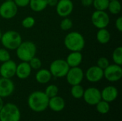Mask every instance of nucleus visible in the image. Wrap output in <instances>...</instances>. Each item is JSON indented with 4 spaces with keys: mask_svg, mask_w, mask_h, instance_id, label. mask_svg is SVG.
<instances>
[{
    "mask_svg": "<svg viewBox=\"0 0 122 121\" xmlns=\"http://www.w3.org/2000/svg\"><path fill=\"white\" fill-rule=\"evenodd\" d=\"M49 98L44 92L36 91L31 93L27 100V103L31 110L40 113L44 111L49 105Z\"/></svg>",
    "mask_w": 122,
    "mask_h": 121,
    "instance_id": "nucleus-1",
    "label": "nucleus"
},
{
    "mask_svg": "<svg viewBox=\"0 0 122 121\" xmlns=\"http://www.w3.org/2000/svg\"><path fill=\"white\" fill-rule=\"evenodd\" d=\"M64 46L70 51H81L85 46V39L81 34L77 31L69 33L64 38Z\"/></svg>",
    "mask_w": 122,
    "mask_h": 121,
    "instance_id": "nucleus-2",
    "label": "nucleus"
},
{
    "mask_svg": "<svg viewBox=\"0 0 122 121\" xmlns=\"http://www.w3.org/2000/svg\"><path fill=\"white\" fill-rule=\"evenodd\" d=\"M36 46L34 42L26 41H22L17 47L16 49V54L21 61L29 62L33 57L36 56Z\"/></svg>",
    "mask_w": 122,
    "mask_h": 121,
    "instance_id": "nucleus-3",
    "label": "nucleus"
},
{
    "mask_svg": "<svg viewBox=\"0 0 122 121\" xmlns=\"http://www.w3.org/2000/svg\"><path fill=\"white\" fill-rule=\"evenodd\" d=\"M4 48L7 50H16L22 42V38L20 34L16 31L10 30L2 34L0 40Z\"/></svg>",
    "mask_w": 122,
    "mask_h": 121,
    "instance_id": "nucleus-4",
    "label": "nucleus"
},
{
    "mask_svg": "<svg viewBox=\"0 0 122 121\" xmlns=\"http://www.w3.org/2000/svg\"><path fill=\"white\" fill-rule=\"evenodd\" d=\"M21 112L18 106L8 103L0 111V121H20Z\"/></svg>",
    "mask_w": 122,
    "mask_h": 121,
    "instance_id": "nucleus-5",
    "label": "nucleus"
},
{
    "mask_svg": "<svg viewBox=\"0 0 122 121\" xmlns=\"http://www.w3.org/2000/svg\"><path fill=\"white\" fill-rule=\"evenodd\" d=\"M69 66L67 64L66 60L59 58L53 61L49 66V71L52 76L55 78H63L65 77Z\"/></svg>",
    "mask_w": 122,
    "mask_h": 121,
    "instance_id": "nucleus-6",
    "label": "nucleus"
},
{
    "mask_svg": "<svg viewBox=\"0 0 122 121\" xmlns=\"http://www.w3.org/2000/svg\"><path fill=\"white\" fill-rule=\"evenodd\" d=\"M92 24L98 29L107 28L110 22V17L106 11L95 10L91 17Z\"/></svg>",
    "mask_w": 122,
    "mask_h": 121,
    "instance_id": "nucleus-7",
    "label": "nucleus"
},
{
    "mask_svg": "<svg viewBox=\"0 0 122 121\" xmlns=\"http://www.w3.org/2000/svg\"><path fill=\"white\" fill-rule=\"evenodd\" d=\"M104 77L109 82L119 81L122 77V66L117 64H109L104 69Z\"/></svg>",
    "mask_w": 122,
    "mask_h": 121,
    "instance_id": "nucleus-8",
    "label": "nucleus"
},
{
    "mask_svg": "<svg viewBox=\"0 0 122 121\" xmlns=\"http://www.w3.org/2000/svg\"><path fill=\"white\" fill-rule=\"evenodd\" d=\"M65 77L69 85H78L83 81L84 78V73L79 66L71 67L69 68Z\"/></svg>",
    "mask_w": 122,
    "mask_h": 121,
    "instance_id": "nucleus-9",
    "label": "nucleus"
},
{
    "mask_svg": "<svg viewBox=\"0 0 122 121\" xmlns=\"http://www.w3.org/2000/svg\"><path fill=\"white\" fill-rule=\"evenodd\" d=\"M18 12V7L13 1H5L0 5V16L4 19H13Z\"/></svg>",
    "mask_w": 122,
    "mask_h": 121,
    "instance_id": "nucleus-10",
    "label": "nucleus"
},
{
    "mask_svg": "<svg viewBox=\"0 0 122 121\" xmlns=\"http://www.w3.org/2000/svg\"><path fill=\"white\" fill-rule=\"evenodd\" d=\"M83 98L87 104L90 106H95L102 100L101 91L95 87L88 88L84 90Z\"/></svg>",
    "mask_w": 122,
    "mask_h": 121,
    "instance_id": "nucleus-11",
    "label": "nucleus"
},
{
    "mask_svg": "<svg viewBox=\"0 0 122 121\" xmlns=\"http://www.w3.org/2000/svg\"><path fill=\"white\" fill-rule=\"evenodd\" d=\"M74 4L71 0H59L56 6L57 14L63 18L69 16L73 11Z\"/></svg>",
    "mask_w": 122,
    "mask_h": 121,
    "instance_id": "nucleus-12",
    "label": "nucleus"
},
{
    "mask_svg": "<svg viewBox=\"0 0 122 121\" xmlns=\"http://www.w3.org/2000/svg\"><path fill=\"white\" fill-rule=\"evenodd\" d=\"M16 63L12 60H9L1 63L0 66V76L6 78H11L16 74Z\"/></svg>",
    "mask_w": 122,
    "mask_h": 121,
    "instance_id": "nucleus-13",
    "label": "nucleus"
},
{
    "mask_svg": "<svg viewBox=\"0 0 122 121\" xmlns=\"http://www.w3.org/2000/svg\"><path fill=\"white\" fill-rule=\"evenodd\" d=\"M84 76L88 81L91 83H97L104 78V70L97 66H93L86 70Z\"/></svg>",
    "mask_w": 122,
    "mask_h": 121,
    "instance_id": "nucleus-14",
    "label": "nucleus"
},
{
    "mask_svg": "<svg viewBox=\"0 0 122 121\" xmlns=\"http://www.w3.org/2000/svg\"><path fill=\"white\" fill-rule=\"evenodd\" d=\"M14 83L11 78H0V97L6 98L10 96L14 91Z\"/></svg>",
    "mask_w": 122,
    "mask_h": 121,
    "instance_id": "nucleus-15",
    "label": "nucleus"
},
{
    "mask_svg": "<svg viewBox=\"0 0 122 121\" xmlns=\"http://www.w3.org/2000/svg\"><path fill=\"white\" fill-rule=\"evenodd\" d=\"M118 95V89L113 86H108L101 91L102 100L105 101L108 103L114 101L117 98Z\"/></svg>",
    "mask_w": 122,
    "mask_h": 121,
    "instance_id": "nucleus-16",
    "label": "nucleus"
},
{
    "mask_svg": "<svg viewBox=\"0 0 122 121\" xmlns=\"http://www.w3.org/2000/svg\"><path fill=\"white\" fill-rule=\"evenodd\" d=\"M31 70L29 62L21 61L19 64L16 65L15 76L19 79H26L31 75Z\"/></svg>",
    "mask_w": 122,
    "mask_h": 121,
    "instance_id": "nucleus-17",
    "label": "nucleus"
},
{
    "mask_svg": "<svg viewBox=\"0 0 122 121\" xmlns=\"http://www.w3.org/2000/svg\"><path fill=\"white\" fill-rule=\"evenodd\" d=\"M65 105L66 103L64 98L57 95L49 98L48 107H49L50 109L54 112H60L64 110Z\"/></svg>",
    "mask_w": 122,
    "mask_h": 121,
    "instance_id": "nucleus-18",
    "label": "nucleus"
},
{
    "mask_svg": "<svg viewBox=\"0 0 122 121\" xmlns=\"http://www.w3.org/2000/svg\"><path fill=\"white\" fill-rule=\"evenodd\" d=\"M83 60V55L81 51H71L67 56L66 61L70 68L79 66Z\"/></svg>",
    "mask_w": 122,
    "mask_h": 121,
    "instance_id": "nucleus-19",
    "label": "nucleus"
},
{
    "mask_svg": "<svg viewBox=\"0 0 122 121\" xmlns=\"http://www.w3.org/2000/svg\"><path fill=\"white\" fill-rule=\"evenodd\" d=\"M52 78V76L49 70L46 68H40L37 70V72L35 75L36 81L41 84H46L49 83Z\"/></svg>",
    "mask_w": 122,
    "mask_h": 121,
    "instance_id": "nucleus-20",
    "label": "nucleus"
},
{
    "mask_svg": "<svg viewBox=\"0 0 122 121\" xmlns=\"http://www.w3.org/2000/svg\"><path fill=\"white\" fill-rule=\"evenodd\" d=\"M97 40L101 44H107L111 40V34L106 28L100 29L97 33Z\"/></svg>",
    "mask_w": 122,
    "mask_h": 121,
    "instance_id": "nucleus-21",
    "label": "nucleus"
},
{
    "mask_svg": "<svg viewBox=\"0 0 122 121\" xmlns=\"http://www.w3.org/2000/svg\"><path fill=\"white\" fill-rule=\"evenodd\" d=\"M29 6L33 11L40 12L48 6L47 0H30Z\"/></svg>",
    "mask_w": 122,
    "mask_h": 121,
    "instance_id": "nucleus-22",
    "label": "nucleus"
},
{
    "mask_svg": "<svg viewBox=\"0 0 122 121\" xmlns=\"http://www.w3.org/2000/svg\"><path fill=\"white\" fill-rule=\"evenodd\" d=\"M107 9L109 10V11L111 14H112L114 15L119 14L122 11V4L119 0L109 1Z\"/></svg>",
    "mask_w": 122,
    "mask_h": 121,
    "instance_id": "nucleus-23",
    "label": "nucleus"
},
{
    "mask_svg": "<svg viewBox=\"0 0 122 121\" xmlns=\"http://www.w3.org/2000/svg\"><path fill=\"white\" fill-rule=\"evenodd\" d=\"M72 86L71 88V96L76 99H80V98H83V95H84V88L80 84L74 85V86Z\"/></svg>",
    "mask_w": 122,
    "mask_h": 121,
    "instance_id": "nucleus-24",
    "label": "nucleus"
},
{
    "mask_svg": "<svg viewBox=\"0 0 122 121\" xmlns=\"http://www.w3.org/2000/svg\"><path fill=\"white\" fill-rule=\"evenodd\" d=\"M96 108L97 111L101 113V114H107L110 111V106H109V103L101 100L98 103H97L96 105Z\"/></svg>",
    "mask_w": 122,
    "mask_h": 121,
    "instance_id": "nucleus-25",
    "label": "nucleus"
},
{
    "mask_svg": "<svg viewBox=\"0 0 122 121\" xmlns=\"http://www.w3.org/2000/svg\"><path fill=\"white\" fill-rule=\"evenodd\" d=\"M112 60L115 64L122 65V47H117L112 53Z\"/></svg>",
    "mask_w": 122,
    "mask_h": 121,
    "instance_id": "nucleus-26",
    "label": "nucleus"
},
{
    "mask_svg": "<svg viewBox=\"0 0 122 121\" xmlns=\"http://www.w3.org/2000/svg\"><path fill=\"white\" fill-rule=\"evenodd\" d=\"M109 1L110 0H93L92 5L94 6L95 10L106 11L108 8Z\"/></svg>",
    "mask_w": 122,
    "mask_h": 121,
    "instance_id": "nucleus-27",
    "label": "nucleus"
},
{
    "mask_svg": "<svg viewBox=\"0 0 122 121\" xmlns=\"http://www.w3.org/2000/svg\"><path fill=\"white\" fill-rule=\"evenodd\" d=\"M44 93H46V95L49 98H52V97L56 96L58 95V93H59V88L57 87V86H56L54 84L49 85L46 88Z\"/></svg>",
    "mask_w": 122,
    "mask_h": 121,
    "instance_id": "nucleus-28",
    "label": "nucleus"
},
{
    "mask_svg": "<svg viewBox=\"0 0 122 121\" xmlns=\"http://www.w3.org/2000/svg\"><path fill=\"white\" fill-rule=\"evenodd\" d=\"M34 24H35V19L33 16H31L25 17L21 21V25L25 29H31L34 26Z\"/></svg>",
    "mask_w": 122,
    "mask_h": 121,
    "instance_id": "nucleus-29",
    "label": "nucleus"
},
{
    "mask_svg": "<svg viewBox=\"0 0 122 121\" xmlns=\"http://www.w3.org/2000/svg\"><path fill=\"white\" fill-rule=\"evenodd\" d=\"M72 26H73L72 21L67 17L64 18L60 23V27L63 31H68L71 29Z\"/></svg>",
    "mask_w": 122,
    "mask_h": 121,
    "instance_id": "nucleus-30",
    "label": "nucleus"
},
{
    "mask_svg": "<svg viewBox=\"0 0 122 121\" xmlns=\"http://www.w3.org/2000/svg\"><path fill=\"white\" fill-rule=\"evenodd\" d=\"M29 63L31 69H34V70H39L41 68V66H42V63H41V59L36 57V56L33 57L29 61Z\"/></svg>",
    "mask_w": 122,
    "mask_h": 121,
    "instance_id": "nucleus-31",
    "label": "nucleus"
},
{
    "mask_svg": "<svg viewBox=\"0 0 122 121\" xmlns=\"http://www.w3.org/2000/svg\"><path fill=\"white\" fill-rule=\"evenodd\" d=\"M10 59H11V54L9 50H7L5 48H0V62L3 63Z\"/></svg>",
    "mask_w": 122,
    "mask_h": 121,
    "instance_id": "nucleus-32",
    "label": "nucleus"
},
{
    "mask_svg": "<svg viewBox=\"0 0 122 121\" xmlns=\"http://www.w3.org/2000/svg\"><path fill=\"white\" fill-rule=\"evenodd\" d=\"M109 64H110L109 61L106 57H100V58H99V59L97 60V66H99V68H101L103 70L105 69Z\"/></svg>",
    "mask_w": 122,
    "mask_h": 121,
    "instance_id": "nucleus-33",
    "label": "nucleus"
},
{
    "mask_svg": "<svg viewBox=\"0 0 122 121\" xmlns=\"http://www.w3.org/2000/svg\"><path fill=\"white\" fill-rule=\"evenodd\" d=\"M13 1L15 3V4L17 6L18 8L19 7L23 8L29 6L30 0H14Z\"/></svg>",
    "mask_w": 122,
    "mask_h": 121,
    "instance_id": "nucleus-34",
    "label": "nucleus"
},
{
    "mask_svg": "<svg viewBox=\"0 0 122 121\" xmlns=\"http://www.w3.org/2000/svg\"><path fill=\"white\" fill-rule=\"evenodd\" d=\"M115 26L117 28V29L119 31L122 32V16H119L116 21H115Z\"/></svg>",
    "mask_w": 122,
    "mask_h": 121,
    "instance_id": "nucleus-35",
    "label": "nucleus"
},
{
    "mask_svg": "<svg viewBox=\"0 0 122 121\" xmlns=\"http://www.w3.org/2000/svg\"><path fill=\"white\" fill-rule=\"evenodd\" d=\"M81 4L85 7H89L92 5L93 0H81Z\"/></svg>",
    "mask_w": 122,
    "mask_h": 121,
    "instance_id": "nucleus-36",
    "label": "nucleus"
},
{
    "mask_svg": "<svg viewBox=\"0 0 122 121\" xmlns=\"http://www.w3.org/2000/svg\"><path fill=\"white\" fill-rule=\"evenodd\" d=\"M58 1L59 0H47V6L50 7H54V6L56 7Z\"/></svg>",
    "mask_w": 122,
    "mask_h": 121,
    "instance_id": "nucleus-37",
    "label": "nucleus"
},
{
    "mask_svg": "<svg viewBox=\"0 0 122 121\" xmlns=\"http://www.w3.org/2000/svg\"><path fill=\"white\" fill-rule=\"evenodd\" d=\"M4 101H3V100H2V98H1L0 97V111L1 110V108H3V106H4Z\"/></svg>",
    "mask_w": 122,
    "mask_h": 121,
    "instance_id": "nucleus-38",
    "label": "nucleus"
},
{
    "mask_svg": "<svg viewBox=\"0 0 122 121\" xmlns=\"http://www.w3.org/2000/svg\"><path fill=\"white\" fill-rule=\"evenodd\" d=\"M1 36H2V32H1V30H0V40H1Z\"/></svg>",
    "mask_w": 122,
    "mask_h": 121,
    "instance_id": "nucleus-39",
    "label": "nucleus"
},
{
    "mask_svg": "<svg viewBox=\"0 0 122 121\" xmlns=\"http://www.w3.org/2000/svg\"><path fill=\"white\" fill-rule=\"evenodd\" d=\"M5 1H14V0H5Z\"/></svg>",
    "mask_w": 122,
    "mask_h": 121,
    "instance_id": "nucleus-40",
    "label": "nucleus"
},
{
    "mask_svg": "<svg viewBox=\"0 0 122 121\" xmlns=\"http://www.w3.org/2000/svg\"><path fill=\"white\" fill-rule=\"evenodd\" d=\"M110 1H112V0H110Z\"/></svg>",
    "mask_w": 122,
    "mask_h": 121,
    "instance_id": "nucleus-41",
    "label": "nucleus"
}]
</instances>
